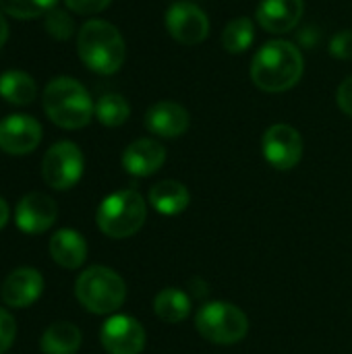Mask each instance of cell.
Listing matches in <instances>:
<instances>
[{"mask_svg":"<svg viewBox=\"0 0 352 354\" xmlns=\"http://www.w3.org/2000/svg\"><path fill=\"white\" fill-rule=\"evenodd\" d=\"M37 95V85L31 75L23 71H6L0 75V97L15 106L31 104Z\"/></svg>","mask_w":352,"mask_h":354,"instance_id":"ffe728a7","label":"cell"},{"mask_svg":"<svg viewBox=\"0 0 352 354\" xmlns=\"http://www.w3.org/2000/svg\"><path fill=\"white\" fill-rule=\"evenodd\" d=\"M261 151L266 162L276 170H293L303 158V137L290 124H272L263 133Z\"/></svg>","mask_w":352,"mask_h":354,"instance_id":"9c48e42d","label":"cell"},{"mask_svg":"<svg viewBox=\"0 0 352 354\" xmlns=\"http://www.w3.org/2000/svg\"><path fill=\"white\" fill-rule=\"evenodd\" d=\"M15 334H17V326L12 315L0 307V354H4L15 342Z\"/></svg>","mask_w":352,"mask_h":354,"instance_id":"4316f807","label":"cell"},{"mask_svg":"<svg viewBox=\"0 0 352 354\" xmlns=\"http://www.w3.org/2000/svg\"><path fill=\"white\" fill-rule=\"evenodd\" d=\"M305 71L301 48L286 39L266 41L251 62V81L268 93L293 89Z\"/></svg>","mask_w":352,"mask_h":354,"instance_id":"6da1fadb","label":"cell"},{"mask_svg":"<svg viewBox=\"0 0 352 354\" xmlns=\"http://www.w3.org/2000/svg\"><path fill=\"white\" fill-rule=\"evenodd\" d=\"M77 301L95 315H110L118 311L127 299L124 280L110 268L91 266L75 282Z\"/></svg>","mask_w":352,"mask_h":354,"instance_id":"277c9868","label":"cell"},{"mask_svg":"<svg viewBox=\"0 0 352 354\" xmlns=\"http://www.w3.org/2000/svg\"><path fill=\"white\" fill-rule=\"evenodd\" d=\"M156 315L166 324H180L191 313V297L178 288H164L154 301Z\"/></svg>","mask_w":352,"mask_h":354,"instance_id":"44dd1931","label":"cell"},{"mask_svg":"<svg viewBox=\"0 0 352 354\" xmlns=\"http://www.w3.org/2000/svg\"><path fill=\"white\" fill-rule=\"evenodd\" d=\"M83 153L73 141L54 143L41 160V176L48 187L56 191H68L83 174Z\"/></svg>","mask_w":352,"mask_h":354,"instance_id":"52a82bcc","label":"cell"},{"mask_svg":"<svg viewBox=\"0 0 352 354\" xmlns=\"http://www.w3.org/2000/svg\"><path fill=\"white\" fill-rule=\"evenodd\" d=\"M191 124V116L185 106L164 100L156 102L154 106L147 108L145 112V127L158 137L164 139H176L187 133Z\"/></svg>","mask_w":352,"mask_h":354,"instance_id":"5bb4252c","label":"cell"},{"mask_svg":"<svg viewBox=\"0 0 352 354\" xmlns=\"http://www.w3.org/2000/svg\"><path fill=\"white\" fill-rule=\"evenodd\" d=\"M6 39H8V23H6L4 15L0 12V48L6 44Z\"/></svg>","mask_w":352,"mask_h":354,"instance_id":"4dcf8cb0","label":"cell"},{"mask_svg":"<svg viewBox=\"0 0 352 354\" xmlns=\"http://www.w3.org/2000/svg\"><path fill=\"white\" fill-rule=\"evenodd\" d=\"M131 116V106L120 93H104L95 102V118L104 127H120L129 120Z\"/></svg>","mask_w":352,"mask_h":354,"instance_id":"603a6c76","label":"cell"},{"mask_svg":"<svg viewBox=\"0 0 352 354\" xmlns=\"http://www.w3.org/2000/svg\"><path fill=\"white\" fill-rule=\"evenodd\" d=\"M164 25L166 31L183 46H197L210 35V19L195 2L176 0L170 4L166 8Z\"/></svg>","mask_w":352,"mask_h":354,"instance_id":"ba28073f","label":"cell"},{"mask_svg":"<svg viewBox=\"0 0 352 354\" xmlns=\"http://www.w3.org/2000/svg\"><path fill=\"white\" fill-rule=\"evenodd\" d=\"M297 39H299V44L303 46V48H315L317 44H319V39H322V31H319V27H313V25H307L305 29H301L299 33H297Z\"/></svg>","mask_w":352,"mask_h":354,"instance_id":"f546056e","label":"cell"},{"mask_svg":"<svg viewBox=\"0 0 352 354\" xmlns=\"http://www.w3.org/2000/svg\"><path fill=\"white\" fill-rule=\"evenodd\" d=\"M79 346L81 332L68 322H54L39 340V348L44 354H75Z\"/></svg>","mask_w":352,"mask_h":354,"instance_id":"d6986e66","label":"cell"},{"mask_svg":"<svg viewBox=\"0 0 352 354\" xmlns=\"http://www.w3.org/2000/svg\"><path fill=\"white\" fill-rule=\"evenodd\" d=\"M185 2H191V0H185Z\"/></svg>","mask_w":352,"mask_h":354,"instance_id":"d6a6232c","label":"cell"},{"mask_svg":"<svg viewBox=\"0 0 352 354\" xmlns=\"http://www.w3.org/2000/svg\"><path fill=\"white\" fill-rule=\"evenodd\" d=\"M145 218H147L145 199L133 189H124L108 195L100 203L95 214L98 228L110 239L133 236L135 232H139Z\"/></svg>","mask_w":352,"mask_h":354,"instance_id":"5b68a950","label":"cell"},{"mask_svg":"<svg viewBox=\"0 0 352 354\" xmlns=\"http://www.w3.org/2000/svg\"><path fill=\"white\" fill-rule=\"evenodd\" d=\"M77 52L89 71L98 75H114L124 64L127 44L112 23L91 19L77 33Z\"/></svg>","mask_w":352,"mask_h":354,"instance_id":"7a4b0ae2","label":"cell"},{"mask_svg":"<svg viewBox=\"0 0 352 354\" xmlns=\"http://www.w3.org/2000/svg\"><path fill=\"white\" fill-rule=\"evenodd\" d=\"M336 100H338V106L344 114H349L352 118V75L346 77L340 87H338V93H336Z\"/></svg>","mask_w":352,"mask_h":354,"instance_id":"f1b7e54d","label":"cell"},{"mask_svg":"<svg viewBox=\"0 0 352 354\" xmlns=\"http://www.w3.org/2000/svg\"><path fill=\"white\" fill-rule=\"evenodd\" d=\"M112 0H64V4L68 6V10L77 12V15H95L102 12L104 8H108Z\"/></svg>","mask_w":352,"mask_h":354,"instance_id":"83f0119b","label":"cell"},{"mask_svg":"<svg viewBox=\"0 0 352 354\" xmlns=\"http://www.w3.org/2000/svg\"><path fill=\"white\" fill-rule=\"evenodd\" d=\"M50 255L60 268L77 270L87 259V243L77 230L62 228L50 239Z\"/></svg>","mask_w":352,"mask_h":354,"instance_id":"e0dca14e","label":"cell"},{"mask_svg":"<svg viewBox=\"0 0 352 354\" xmlns=\"http://www.w3.org/2000/svg\"><path fill=\"white\" fill-rule=\"evenodd\" d=\"M56 0H0V8L15 19H33L52 10Z\"/></svg>","mask_w":352,"mask_h":354,"instance_id":"cb8c5ba5","label":"cell"},{"mask_svg":"<svg viewBox=\"0 0 352 354\" xmlns=\"http://www.w3.org/2000/svg\"><path fill=\"white\" fill-rule=\"evenodd\" d=\"M44 27H46V31L54 39H68L75 33V21H73V17L66 10H60V8H52V10L46 12Z\"/></svg>","mask_w":352,"mask_h":354,"instance_id":"d4e9b609","label":"cell"},{"mask_svg":"<svg viewBox=\"0 0 352 354\" xmlns=\"http://www.w3.org/2000/svg\"><path fill=\"white\" fill-rule=\"evenodd\" d=\"M100 340L108 354H141L145 348V330L131 315H112L104 322Z\"/></svg>","mask_w":352,"mask_h":354,"instance_id":"30bf717a","label":"cell"},{"mask_svg":"<svg viewBox=\"0 0 352 354\" xmlns=\"http://www.w3.org/2000/svg\"><path fill=\"white\" fill-rule=\"evenodd\" d=\"M255 41V25L249 17H237L228 21L222 31V46L228 54H243Z\"/></svg>","mask_w":352,"mask_h":354,"instance_id":"7402d4cb","label":"cell"},{"mask_svg":"<svg viewBox=\"0 0 352 354\" xmlns=\"http://www.w3.org/2000/svg\"><path fill=\"white\" fill-rule=\"evenodd\" d=\"M58 218L56 201L44 193H27L21 197L15 209L17 228L25 234H41L46 232Z\"/></svg>","mask_w":352,"mask_h":354,"instance_id":"7c38bea8","label":"cell"},{"mask_svg":"<svg viewBox=\"0 0 352 354\" xmlns=\"http://www.w3.org/2000/svg\"><path fill=\"white\" fill-rule=\"evenodd\" d=\"M189 189L178 180H160L149 189V203L164 216L183 214L189 207Z\"/></svg>","mask_w":352,"mask_h":354,"instance_id":"ac0fdd59","label":"cell"},{"mask_svg":"<svg viewBox=\"0 0 352 354\" xmlns=\"http://www.w3.org/2000/svg\"><path fill=\"white\" fill-rule=\"evenodd\" d=\"M195 328L205 340L228 346L241 342L247 336L249 319L237 305L226 301H212L197 311Z\"/></svg>","mask_w":352,"mask_h":354,"instance_id":"8992f818","label":"cell"},{"mask_svg":"<svg viewBox=\"0 0 352 354\" xmlns=\"http://www.w3.org/2000/svg\"><path fill=\"white\" fill-rule=\"evenodd\" d=\"M44 292V278L35 268H19L6 276L2 284V301L10 309L33 305Z\"/></svg>","mask_w":352,"mask_h":354,"instance_id":"4fadbf2b","label":"cell"},{"mask_svg":"<svg viewBox=\"0 0 352 354\" xmlns=\"http://www.w3.org/2000/svg\"><path fill=\"white\" fill-rule=\"evenodd\" d=\"M41 141V124L27 114H10L0 120V149L10 156L31 153Z\"/></svg>","mask_w":352,"mask_h":354,"instance_id":"8fae6325","label":"cell"},{"mask_svg":"<svg viewBox=\"0 0 352 354\" xmlns=\"http://www.w3.org/2000/svg\"><path fill=\"white\" fill-rule=\"evenodd\" d=\"M330 54L338 60L352 58V29H342L330 39Z\"/></svg>","mask_w":352,"mask_h":354,"instance_id":"484cf974","label":"cell"},{"mask_svg":"<svg viewBox=\"0 0 352 354\" xmlns=\"http://www.w3.org/2000/svg\"><path fill=\"white\" fill-rule=\"evenodd\" d=\"M8 214H10V212H8V205H6V201L0 197V230L6 226V222H8Z\"/></svg>","mask_w":352,"mask_h":354,"instance_id":"1f68e13d","label":"cell"},{"mask_svg":"<svg viewBox=\"0 0 352 354\" xmlns=\"http://www.w3.org/2000/svg\"><path fill=\"white\" fill-rule=\"evenodd\" d=\"M41 106L48 118L60 129H83L95 114L89 91L73 77H56L44 89Z\"/></svg>","mask_w":352,"mask_h":354,"instance_id":"3957f363","label":"cell"},{"mask_svg":"<svg viewBox=\"0 0 352 354\" xmlns=\"http://www.w3.org/2000/svg\"><path fill=\"white\" fill-rule=\"evenodd\" d=\"M305 0H261L257 6V23L268 33H288L303 17Z\"/></svg>","mask_w":352,"mask_h":354,"instance_id":"9a60e30c","label":"cell"},{"mask_svg":"<svg viewBox=\"0 0 352 354\" xmlns=\"http://www.w3.org/2000/svg\"><path fill=\"white\" fill-rule=\"evenodd\" d=\"M166 162V149L156 139H137L122 153V168L133 176H151Z\"/></svg>","mask_w":352,"mask_h":354,"instance_id":"2e32d148","label":"cell"}]
</instances>
